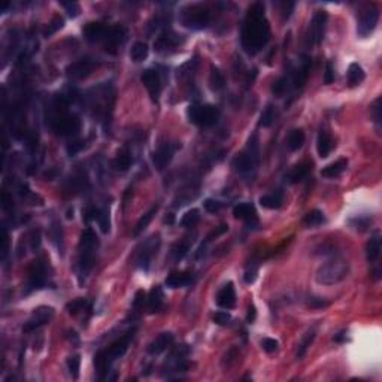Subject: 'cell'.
Listing matches in <instances>:
<instances>
[{
  "label": "cell",
  "mask_w": 382,
  "mask_h": 382,
  "mask_svg": "<svg viewBox=\"0 0 382 382\" xmlns=\"http://www.w3.org/2000/svg\"><path fill=\"white\" fill-rule=\"evenodd\" d=\"M242 46L244 50L254 56L260 53L270 39V26L264 14L263 3H254L247 14L242 26Z\"/></svg>",
  "instance_id": "obj_1"
},
{
  "label": "cell",
  "mask_w": 382,
  "mask_h": 382,
  "mask_svg": "<svg viewBox=\"0 0 382 382\" xmlns=\"http://www.w3.org/2000/svg\"><path fill=\"white\" fill-rule=\"evenodd\" d=\"M133 338V331H128L124 336H121L120 339H117L115 342H112L108 350L99 351L94 355V366H96V372H97V378L99 379H105L109 373V369H111V364L123 357L126 354V351L128 348V344Z\"/></svg>",
  "instance_id": "obj_2"
},
{
  "label": "cell",
  "mask_w": 382,
  "mask_h": 382,
  "mask_svg": "<svg viewBox=\"0 0 382 382\" xmlns=\"http://www.w3.org/2000/svg\"><path fill=\"white\" fill-rule=\"evenodd\" d=\"M99 247V237L93 228H85L79 241V257H78V276L85 278L96 264V251Z\"/></svg>",
  "instance_id": "obj_3"
},
{
  "label": "cell",
  "mask_w": 382,
  "mask_h": 382,
  "mask_svg": "<svg viewBox=\"0 0 382 382\" xmlns=\"http://www.w3.org/2000/svg\"><path fill=\"white\" fill-rule=\"evenodd\" d=\"M350 273V264L348 261L342 258H333L327 263H324L317 270V282L322 285H335L342 282Z\"/></svg>",
  "instance_id": "obj_4"
},
{
  "label": "cell",
  "mask_w": 382,
  "mask_h": 382,
  "mask_svg": "<svg viewBox=\"0 0 382 382\" xmlns=\"http://www.w3.org/2000/svg\"><path fill=\"white\" fill-rule=\"evenodd\" d=\"M179 21L184 27L191 30H202L206 29L211 23V11L208 6L202 3H194L182 8L179 12Z\"/></svg>",
  "instance_id": "obj_5"
},
{
  "label": "cell",
  "mask_w": 382,
  "mask_h": 382,
  "mask_svg": "<svg viewBox=\"0 0 382 382\" xmlns=\"http://www.w3.org/2000/svg\"><path fill=\"white\" fill-rule=\"evenodd\" d=\"M187 115L191 123L200 126V127H212L218 123L220 118V109L214 105H191L187 111Z\"/></svg>",
  "instance_id": "obj_6"
},
{
  "label": "cell",
  "mask_w": 382,
  "mask_h": 382,
  "mask_svg": "<svg viewBox=\"0 0 382 382\" xmlns=\"http://www.w3.org/2000/svg\"><path fill=\"white\" fill-rule=\"evenodd\" d=\"M257 161H258V145H257V137L254 136L253 139H250L247 151H244L234 157L233 167L236 172L245 173V172H250L251 169H254Z\"/></svg>",
  "instance_id": "obj_7"
},
{
  "label": "cell",
  "mask_w": 382,
  "mask_h": 382,
  "mask_svg": "<svg viewBox=\"0 0 382 382\" xmlns=\"http://www.w3.org/2000/svg\"><path fill=\"white\" fill-rule=\"evenodd\" d=\"M160 248V236L159 234H153L151 237H148L140 248L136 253V263L140 269L148 270L150 264L153 261V258L157 255V251Z\"/></svg>",
  "instance_id": "obj_8"
},
{
  "label": "cell",
  "mask_w": 382,
  "mask_h": 382,
  "mask_svg": "<svg viewBox=\"0 0 382 382\" xmlns=\"http://www.w3.org/2000/svg\"><path fill=\"white\" fill-rule=\"evenodd\" d=\"M378 20H379V8L376 5H370L367 6L361 15H360V20H358V26H357V33L360 36H369L370 33L375 30L376 24H378Z\"/></svg>",
  "instance_id": "obj_9"
},
{
  "label": "cell",
  "mask_w": 382,
  "mask_h": 382,
  "mask_svg": "<svg viewBox=\"0 0 382 382\" xmlns=\"http://www.w3.org/2000/svg\"><path fill=\"white\" fill-rule=\"evenodd\" d=\"M48 281V273H46V266L42 260L33 261V264L29 269V276H27V290H40L46 285Z\"/></svg>",
  "instance_id": "obj_10"
},
{
  "label": "cell",
  "mask_w": 382,
  "mask_h": 382,
  "mask_svg": "<svg viewBox=\"0 0 382 382\" xmlns=\"http://www.w3.org/2000/svg\"><path fill=\"white\" fill-rule=\"evenodd\" d=\"M97 67V63L91 59H81L76 60L73 63H70L66 67V75L69 79L78 81V79H84L87 78L91 72H94V69Z\"/></svg>",
  "instance_id": "obj_11"
},
{
  "label": "cell",
  "mask_w": 382,
  "mask_h": 382,
  "mask_svg": "<svg viewBox=\"0 0 382 382\" xmlns=\"http://www.w3.org/2000/svg\"><path fill=\"white\" fill-rule=\"evenodd\" d=\"M53 317H54V309L51 306H40V308L34 309L32 317L29 318V321L24 325V331L29 333V331L43 327L45 324H48L51 321Z\"/></svg>",
  "instance_id": "obj_12"
},
{
  "label": "cell",
  "mask_w": 382,
  "mask_h": 382,
  "mask_svg": "<svg viewBox=\"0 0 382 382\" xmlns=\"http://www.w3.org/2000/svg\"><path fill=\"white\" fill-rule=\"evenodd\" d=\"M126 34H127V32H126V29L123 26H109L108 33H106V37L103 40L105 51H108L111 54H115L118 45L124 42Z\"/></svg>",
  "instance_id": "obj_13"
},
{
  "label": "cell",
  "mask_w": 382,
  "mask_h": 382,
  "mask_svg": "<svg viewBox=\"0 0 382 382\" xmlns=\"http://www.w3.org/2000/svg\"><path fill=\"white\" fill-rule=\"evenodd\" d=\"M184 43V37L178 33L163 32L154 42V50L157 53H167L172 48H178Z\"/></svg>",
  "instance_id": "obj_14"
},
{
  "label": "cell",
  "mask_w": 382,
  "mask_h": 382,
  "mask_svg": "<svg viewBox=\"0 0 382 382\" xmlns=\"http://www.w3.org/2000/svg\"><path fill=\"white\" fill-rule=\"evenodd\" d=\"M142 82L145 85V88L148 90V93L151 96V99L154 102L159 100V96L161 93V78H160L159 70L156 69H147L142 73Z\"/></svg>",
  "instance_id": "obj_15"
},
{
  "label": "cell",
  "mask_w": 382,
  "mask_h": 382,
  "mask_svg": "<svg viewBox=\"0 0 382 382\" xmlns=\"http://www.w3.org/2000/svg\"><path fill=\"white\" fill-rule=\"evenodd\" d=\"M325 23H327V14L324 11L315 12L311 27H309V42L318 45L324 39V32H325Z\"/></svg>",
  "instance_id": "obj_16"
},
{
  "label": "cell",
  "mask_w": 382,
  "mask_h": 382,
  "mask_svg": "<svg viewBox=\"0 0 382 382\" xmlns=\"http://www.w3.org/2000/svg\"><path fill=\"white\" fill-rule=\"evenodd\" d=\"M108 29H109V26H106L103 23H99V21H93V23L85 24L82 33H84V37L88 42H91V43L102 42L103 43V40L106 37V33H108Z\"/></svg>",
  "instance_id": "obj_17"
},
{
  "label": "cell",
  "mask_w": 382,
  "mask_h": 382,
  "mask_svg": "<svg viewBox=\"0 0 382 382\" xmlns=\"http://www.w3.org/2000/svg\"><path fill=\"white\" fill-rule=\"evenodd\" d=\"M311 170H312V161L305 160V161L296 164V166L288 172L285 179L290 184H299V182H302V181L309 175Z\"/></svg>",
  "instance_id": "obj_18"
},
{
  "label": "cell",
  "mask_w": 382,
  "mask_h": 382,
  "mask_svg": "<svg viewBox=\"0 0 382 382\" xmlns=\"http://www.w3.org/2000/svg\"><path fill=\"white\" fill-rule=\"evenodd\" d=\"M173 154H175V147L172 144H163L153 156L154 166L159 170H163L170 163V160L173 159Z\"/></svg>",
  "instance_id": "obj_19"
},
{
  "label": "cell",
  "mask_w": 382,
  "mask_h": 382,
  "mask_svg": "<svg viewBox=\"0 0 382 382\" xmlns=\"http://www.w3.org/2000/svg\"><path fill=\"white\" fill-rule=\"evenodd\" d=\"M217 305L223 309H233L236 305V293H234V287L231 282L225 284V285L218 291L217 294Z\"/></svg>",
  "instance_id": "obj_20"
},
{
  "label": "cell",
  "mask_w": 382,
  "mask_h": 382,
  "mask_svg": "<svg viewBox=\"0 0 382 382\" xmlns=\"http://www.w3.org/2000/svg\"><path fill=\"white\" fill-rule=\"evenodd\" d=\"M87 220H96L102 233L108 234L111 230V218H109V212L106 209H99V208H93L88 209L87 212Z\"/></svg>",
  "instance_id": "obj_21"
},
{
  "label": "cell",
  "mask_w": 382,
  "mask_h": 382,
  "mask_svg": "<svg viewBox=\"0 0 382 382\" xmlns=\"http://www.w3.org/2000/svg\"><path fill=\"white\" fill-rule=\"evenodd\" d=\"M173 339H175V338H173L172 333H169V331L161 333V335H159V336L150 344L148 352L153 354V355H159V354L164 352V351L167 350V348L173 344Z\"/></svg>",
  "instance_id": "obj_22"
},
{
  "label": "cell",
  "mask_w": 382,
  "mask_h": 382,
  "mask_svg": "<svg viewBox=\"0 0 382 382\" xmlns=\"http://www.w3.org/2000/svg\"><path fill=\"white\" fill-rule=\"evenodd\" d=\"M147 302H148V309H150V312H153V314L161 312V311L164 309V294H163L161 287H154V288L150 291V296H148Z\"/></svg>",
  "instance_id": "obj_23"
},
{
  "label": "cell",
  "mask_w": 382,
  "mask_h": 382,
  "mask_svg": "<svg viewBox=\"0 0 382 382\" xmlns=\"http://www.w3.org/2000/svg\"><path fill=\"white\" fill-rule=\"evenodd\" d=\"M193 282V275L188 272H172L166 278V287L169 288H182Z\"/></svg>",
  "instance_id": "obj_24"
},
{
  "label": "cell",
  "mask_w": 382,
  "mask_h": 382,
  "mask_svg": "<svg viewBox=\"0 0 382 382\" xmlns=\"http://www.w3.org/2000/svg\"><path fill=\"white\" fill-rule=\"evenodd\" d=\"M233 215L237 220L242 221H255L257 220V212L255 208L251 203H239L233 208Z\"/></svg>",
  "instance_id": "obj_25"
},
{
  "label": "cell",
  "mask_w": 382,
  "mask_h": 382,
  "mask_svg": "<svg viewBox=\"0 0 382 382\" xmlns=\"http://www.w3.org/2000/svg\"><path fill=\"white\" fill-rule=\"evenodd\" d=\"M331 150H333V139H331L330 133L325 131V130H321L318 134V139H317L318 156L321 159H325V157H328Z\"/></svg>",
  "instance_id": "obj_26"
},
{
  "label": "cell",
  "mask_w": 382,
  "mask_h": 382,
  "mask_svg": "<svg viewBox=\"0 0 382 382\" xmlns=\"http://www.w3.org/2000/svg\"><path fill=\"white\" fill-rule=\"evenodd\" d=\"M381 255V234L376 231L366 245V257L369 261H376Z\"/></svg>",
  "instance_id": "obj_27"
},
{
  "label": "cell",
  "mask_w": 382,
  "mask_h": 382,
  "mask_svg": "<svg viewBox=\"0 0 382 382\" xmlns=\"http://www.w3.org/2000/svg\"><path fill=\"white\" fill-rule=\"evenodd\" d=\"M347 167H348V160L339 159L336 160L335 163L325 166V167L321 170V175H322L324 178H336V176H339Z\"/></svg>",
  "instance_id": "obj_28"
},
{
  "label": "cell",
  "mask_w": 382,
  "mask_h": 382,
  "mask_svg": "<svg viewBox=\"0 0 382 382\" xmlns=\"http://www.w3.org/2000/svg\"><path fill=\"white\" fill-rule=\"evenodd\" d=\"M305 131L302 128H294L290 131L288 137H287V147L290 151H299L303 144H305Z\"/></svg>",
  "instance_id": "obj_29"
},
{
  "label": "cell",
  "mask_w": 382,
  "mask_h": 382,
  "mask_svg": "<svg viewBox=\"0 0 382 382\" xmlns=\"http://www.w3.org/2000/svg\"><path fill=\"white\" fill-rule=\"evenodd\" d=\"M133 163V157H131V153L128 151L127 148H121L118 153H117V157L114 160V167L120 172H126L130 169Z\"/></svg>",
  "instance_id": "obj_30"
},
{
  "label": "cell",
  "mask_w": 382,
  "mask_h": 382,
  "mask_svg": "<svg viewBox=\"0 0 382 382\" xmlns=\"http://www.w3.org/2000/svg\"><path fill=\"white\" fill-rule=\"evenodd\" d=\"M260 205L266 209H279L282 205V193H272L260 197Z\"/></svg>",
  "instance_id": "obj_31"
},
{
  "label": "cell",
  "mask_w": 382,
  "mask_h": 382,
  "mask_svg": "<svg viewBox=\"0 0 382 382\" xmlns=\"http://www.w3.org/2000/svg\"><path fill=\"white\" fill-rule=\"evenodd\" d=\"M148 53H150V48L145 42H134L130 50V59L134 63H140L148 57Z\"/></svg>",
  "instance_id": "obj_32"
},
{
  "label": "cell",
  "mask_w": 382,
  "mask_h": 382,
  "mask_svg": "<svg viewBox=\"0 0 382 382\" xmlns=\"http://www.w3.org/2000/svg\"><path fill=\"white\" fill-rule=\"evenodd\" d=\"M157 211H159V206H153L144 217H140V220L136 223L134 228H133V236H134V237L144 233V230H145V228L150 225V223L153 221V218H154V215L157 214Z\"/></svg>",
  "instance_id": "obj_33"
},
{
  "label": "cell",
  "mask_w": 382,
  "mask_h": 382,
  "mask_svg": "<svg viewBox=\"0 0 382 382\" xmlns=\"http://www.w3.org/2000/svg\"><path fill=\"white\" fill-rule=\"evenodd\" d=\"M309 67H311V60H309V57H305V60L302 62V66L299 67V70L296 72V76H294L296 88H302L305 85V82L308 81Z\"/></svg>",
  "instance_id": "obj_34"
},
{
  "label": "cell",
  "mask_w": 382,
  "mask_h": 382,
  "mask_svg": "<svg viewBox=\"0 0 382 382\" xmlns=\"http://www.w3.org/2000/svg\"><path fill=\"white\" fill-rule=\"evenodd\" d=\"M66 309L70 315H79L87 311H91V303H88L85 299H76L66 305Z\"/></svg>",
  "instance_id": "obj_35"
},
{
  "label": "cell",
  "mask_w": 382,
  "mask_h": 382,
  "mask_svg": "<svg viewBox=\"0 0 382 382\" xmlns=\"http://www.w3.org/2000/svg\"><path fill=\"white\" fill-rule=\"evenodd\" d=\"M364 78H366V75H364V70H363V67L360 64H350V69H348V82H350L351 87L360 85L364 81Z\"/></svg>",
  "instance_id": "obj_36"
},
{
  "label": "cell",
  "mask_w": 382,
  "mask_h": 382,
  "mask_svg": "<svg viewBox=\"0 0 382 382\" xmlns=\"http://www.w3.org/2000/svg\"><path fill=\"white\" fill-rule=\"evenodd\" d=\"M200 221V211L199 209H190L188 212H185L181 218V227L184 228H191L196 224Z\"/></svg>",
  "instance_id": "obj_37"
},
{
  "label": "cell",
  "mask_w": 382,
  "mask_h": 382,
  "mask_svg": "<svg viewBox=\"0 0 382 382\" xmlns=\"http://www.w3.org/2000/svg\"><path fill=\"white\" fill-rule=\"evenodd\" d=\"M325 221V217L324 214L318 211V209H314L311 211L309 214H306V217L303 218V224L306 227H317V225H321V224Z\"/></svg>",
  "instance_id": "obj_38"
},
{
  "label": "cell",
  "mask_w": 382,
  "mask_h": 382,
  "mask_svg": "<svg viewBox=\"0 0 382 382\" xmlns=\"http://www.w3.org/2000/svg\"><path fill=\"white\" fill-rule=\"evenodd\" d=\"M275 118H276V111H275V108H273L272 105H269V106L263 111L258 124H260L261 127H270V126L275 123Z\"/></svg>",
  "instance_id": "obj_39"
},
{
  "label": "cell",
  "mask_w": 382,
  "mask_h": 382,
  "mask_svg": "<svg viewBox=\"0 0 382 382\" xmlns=\"http://www.w3.org/2000/svg\"><path fill=\"white\" fill-rule=\"evenodd\" d=\"M193 244V239L191 241H182V242H179V244H176L175 247H173V250H172V257H173V260L175 261H179V260H182L185 254L188 253V250H190V245Z\"/></svg>",
  "instance_id": "obj_40"
},
{
  "label": "cell",
  "mask_w": 382,
  "mask_h": 382,
  "mask_svg": "<svg viewBox=\"0 0 382 382\" xmlns=\"http://www.w3.org/2000/svg\"><path fill=\"white\" fill-rule=\"evenodd\" d=\"M314 339H315V330H311V331H308V333L303 336V341L300 342L299 350H297V354H296V357H297V358H302V357L306 354V351H308V348L311 347V344L314 342Z\"/></svg>",
  "instance_id": "obj_41"
},
{
  "label": "cell",
  "mask_w": 382,
  "mask_h": 382,
  "mask_svg": "<svg viewBox=\"0 0 382 382\" xmlns=\"http://www.w3.org/2000/svg\"><path fill=\"white\" fill-rule=\"evenodd\" d=\"M64 26V20L63 17H60V15H56V17H53V20L50 21V24H48V27L43 30V36L45 37H50L51 34H54L56 32H59L62 27Z\"/></svg>",
  "instance_id": "obj_42"
},
{
  "label": "cell",
  "mask_w": 382,
  "mask_h": 382,
  "mask_svg": "<svg viewBox=\"0 0 382 382\" xmlns=\"http://www.w3.org/2000/svg\"><path fill=\"white\" fill-rule=\"evenodd\" d=\"M209 82H211V88L218 91L224 87V76L223 73L220 72V69L217 67H212V72H211V78H209Z\"/></svg>",
  "instance_id": "obj_43"
},
{
  "label": "cell",
  "mask_w": 382,
  "mask_h": 382,
  "mask_svg": "<svg viewBox=\"0 0 382 382\" xmlns=\"http://www.w3.org/2000/svg\"><path fill=\"white\" fill-rule=\"evenodd\" d=\"M79 367H81V357L78 354L69 357V360H67V369H69V373L72 375L73 379H78V376H79Z\"/></svg>",
  "instance_id": "obj_44"
},
{
  "label": "cell",
  "mask_w": 382,
  "mask_h": 382,
  "mask_svg": "<svg viewBox=\"0 0 382 382\" xmlns=\"http://www.w3.org/2000/svg\"><path fill=\"white\" fill-rule=\"evenodd\" d=\"M287 90H288V78H285V76L276 79L275 84H273V87H272V93L276 96V97H281Z\"/></svg>",
  "instance_id": "obj_45"
},
{
  "label": "cell",
  "mask_w": 382,
  "mask_h": 382,
  "mask_svg": "<svg viewBox=\"0 0 382 382\" xmlns=\"http://www.w3.org/2000/svg\"><path fill=\"white\" fill-rule=\"evenodd\" d=\"M60 5L66 9L67 15L72 17V18L78 17L79 12H81V8H79V5H78L76 2H60Z\"/></svg>",
  "instance_id": "obj_46"
},
{
  "label": "cell",
  "mask_w": 382,
  "mask_h": 382,
  "mask_svg": "<svg viewBox=\"0 0 382 382\" xmlns=\"http://www.w3.org/2000/svg\"><path fill=\"white\" fill-rule=\"evenodd\" d=\"M203 208L209 212V214H215L218 212L221 208H223V203L220 200H215V199H206L203 202Z\"/></svg>",
  "instance_id": "obj_47"
},
{
  "label": "cell",
  "mask_w": 382,
  "mask_h": 382,
  "mask_svg": "<svg viewBox=\"0 0 382 382\" xmlns=\"http://www.w3.org/2000/svg\"><path fill=\"white\" fill-rule=\"evenodd\" d=\"M261 347H263V350L266 351V352H275V351H278L279 348V344H278V341H275V339H272V338H264L263 341H261Z\"/></svg>",
  "instance_id": "obj_48"
},
{
  "label": "cell",
  "mask_w": 382,
  "mask_h": 382,
  "mask_svg": "<svg viewBox=\"0 0 382 382\" xmlns=\"http://www.w3.org/2000/svg\"><path fill=\"white\" fill-rule=\"evenodd\" d=\"M84 140H73V142H70L67 147H66V151H67V154L69 156H75V154H78L82 148H84Z\"/></svg>",
  "instance_id": "obj_49"
},
{
  "label": "cell",
  "mask_w": 382,
  "mask_h": 382,
  "mask_svg": "<svg viewBox=\"0 0 382 382\" xmlns=\"http://www.w3.org/2000/svg\"><path fill=\"white\" fill-rule=\"evenodd\" d=\"M230 321H231V315L228 312L220 311L214 315V322L218 325H227V324H230Z\"/></svg>",
  "instance_id": "obj_50"
},
{
  "label": "cell",
  "mask_w": 382,
  "mask_h": 382,
  "mask_svg": "<svg viewBox=\"0 0 382 382\" xmlns=\"http://www.w3.org/2000/svg\"><path fill=\"white\" fill-rule=\"evenodd\" d=\"M335 82V70H333V64L328 63L325 64V73H324V84H331Z\"/></svg>",
  "instance_id": "obj_51"
},
{
  "label": "cell",
  "mask_w": 382,
  "mask_h": 382,
  "mask_svg": "<svg viewBox=\"0 0 382 382\" xmlns=\"http://www.w3.org/2000/svg\"><path fill=\"white\" fill-rule=\"evenodd\" d=\"M227 230H228V225H227V224H221L220 227H217V228H215L214 231H211V233H209V236L206 237V241H205V242H206V244H208V242H211L212 239H215V237L221 236V234H223V233H225Z\"/></svg>",
  "instance_id": "obj_52"
},
{
  "label": "cell",
  "mask_w": 382,
  "mask_h": 382,
  "mask_svg": "<svg viewBox=\"0 0 382 382\" xmlns=\"http://www.w3.org/2000/svg\"><path fill=\"white\" fill-rule=\"evenodd\" d=\"M369 218H355V220H351V224L354 225L355 230H360V231H364L367 227H369Z\"/></svg>",
  "instance_id": "obj_53"
},
{
  "label": "cell",
  "mask_w": 382,
  "mask_h": 382,
  "mask_svg": "<svg viewBox=\"0 0 382 382\" xmlns=\"http://www.w3.org/2000/svg\"><path fill=\"white\" fill-rule=\"evenodd\" d=\"M372 111H373V117H375V121L376 124L379 126L381 124V97H378L372 106Z\"/></svg>",
  "instance_id": "obj_54"
},
{
  "label": "cell",
  "mask_w": 382,
  "mask_h": 382,
  "mask_svg": "<svg viewBox=\"0 0 382 382\" xmlns=\"http://www.w3.org/2000/svg\"><path fill=\"white\" fill-rule=\"evenodd\" d=\"M6 254H8V233L3 228V231H2V258H5Z\"/></svg>",
  "instance_id": "obj_55"
},
{
  "label": "cell",
  "mask_w": 382,
  "mask_h": 382,
  "mask_svg": "<svg viewBox=\"0 0 382 382\" xmlns=\"http://www.w3.org/2000/svg\"><path fill=\"white\" fill-rule=\"evenodd\" d=\"M144 302H145V291H137L136 293V297H134V302H133V306L134 308H139V306H142L144 305Z\"/></svg>",
  "instance_id": "obj_56"
},
{
  "label": "cell",
  "mask_w": 382,
  "mask_h": 382,
  "mask_svg": "<svg viewBox=\"0 0 382 382\" xmlns=\"http://www.w3.org/2000/svg\"><path fill=\"white\" fill-rule=\"evenodd\" d=\"M309 306H311V308H325V306H328V303H327L325 300H322V299L312 297V299L309 300Z\"/></svg>",
  "instance_id": "obj_57"
},
{
  "label": "cell",
  "mask_w": 382,
  "mask_h": 382,
  "mask_svg": "<svg viewBox=\"0 0 382 382\" xmlns=\"http://www.w3.org/2000/svg\"><path fill=\"white\" fill-rule=\"evenodd\" d=\"M244 279H245L247 284H253L255 279H257V270H255V269H253V270H247Z\"/></svg>",
  "instance_id": "obj_58"
},
{
  "label": "cell",
  "mask_w": 382,
  "mask_h": 382,
  "mask_svg": "<svg viewBox=\"0 0 382 382\" xmlns=\"http://www.w3.org/2000/svg\"><path fill=\"white\" fill-rule=\"evenodd\" d=\"M282 14H284V20L285 18H290V15H291V11L294 9V3H282Z\"/></svg>",
  "instance_id": "obj_59"
},
{
  "label": "cell",
  "mask_w": 382,
  "mask_h": 382,
  "mask_svg": "<svg viewBox=\"0 0 382 382\" xmlns=\"http://www.w3.org/2000/svg\"><path fill=\"white\" fill-rule=\"evenodd\" d=\"M255 315H257V311H255V306L254 305H250V308H248V315H247V321L251 324V322H254Z\"/></svg>",
  "instance_id": "obj_60"
},
{
  "label": "cell",
  "mask_w": 382,
  "mask_h": 382,
  "mask_svg": "<svg viewBox=\"0 0 382 382\" xmlns=\"http://www.w3.org/2000/svg\"><path fill=\"white\" fill-rule=\"evenodd\" d=\"M2 200H3V208H5V209H8V208L11 206V203H12V199H11L6 193H3Z\"/></svg>",
  "instance_id": "obj_61"
},
{
  "label": "cell",
  "mask_w": 382,
  "mask_h": 382,
  "mask_svg": "<svg viewBox=\"0 0 382 382\" xmlns=\"http://www.w3.org/2000/svg\"><path fill=\"white\" fill-rule=\"evenodd\" d=\"M173 221H175V215H173V214H167V217L164 218V223L169 224V225H172Z\"/></svg>",
  "instance_id": "obj_62"
},
{
  "label": "cell",
  "mask_w": 382,
  "mask_h": 382,
  "mask_svg": "<svg viewBox=\"0 0 382 382\" xmlns=\"http://www.w3.org/2000/svg\"><path fill=\"white\" fill-rule=\"evenodd\" d=\"M345 338H347V336H345V333H339V335H336V336H335V341H336V342H344V341H345Z\"/></svg>",
  "instance_id": "obj_63"
}]
</instances>
